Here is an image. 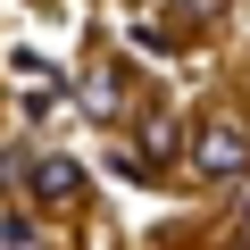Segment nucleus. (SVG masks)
Listing matches in <instances>:
<instances>
[{
    "label": "nucleus",
    "mask_w": 250,
    "mask_h": 250,
    "mask_svg": "<svg viewBox=\"0 0 250 250\" xmlns=\"http://www.w3.org/2000/svg\"><path fill=\"white\" fill-rule=\"evenodd\" d=\"M233 192H242V233H250V175H233Z\"/></svg>",
    "instance_id": "obj_6"
},
{
    "label": "nucleus",
    "mask_w": 250,
    "mask_h": 250,
    "mask_svg": "<svg viewBox=\"0 0 250 250\" xmlns=\"http://www.w3.org/2000/svg\"><path fill=\"white\" fill-rule=\"evenodd\" d=\"M17 83H25V108H34V117H42V108L59 100V75H50L42 59H17Z\"/></svg>",
    "instance_id": "obj_4"
},
{
    "label": "nucleus",
    "mask_w": 250,
    "mask_h": 250,
    "mask_svg": "<svg viewBox=\"0 0 250 250\" xmlns=\"http://www.w3.org/2000/svg\"><path fill=\"white\" fill-rule=\"evenodd\" d=\"M9 175H25L34 200H75V192H83V167L59 159V150H42V159H9Z\"/></svg>",
    "instance_id": "obj_2"
},
{
    "label": "nucleus",
    "mask_w": 250,
    "mask_h": 250,
    "mask_svg": "<svg viewBox=\"0 0 250 250\" xmlns=\"http://www.w3.org/2000/svg\"><path fill=\"white\" fill-rule=\"evenodd\" d=\"M75 92H83V108H92V117H100V125H108V117H117V108H125V75H117V67H108V59H92V67H83V83H75Z\"/></svg>",
    "instance_id": "obj_3"
},
{
    "label": "nucleus",
    "mask_w": 250,
    "mask_h": 250,
    "mask_svg": "<svg viewBox=\"0 0 250 250\" xmlns=\"http://www.w3.org/2000/svg\"><path fill=\"white\" fill-rule=\"evenodd\" d=\"M192 167L208 175V184H233V175H250V134L242 125H192Z\"/></svg>",
    "instance_id": "obj_1"
},
{
    "label": "nucleus",
    "mask_w": 250,
    "mask_h": 250,
    "mask_svg": "<svg viewBox=\"0 0 250 250\" xmlns=\"http://www.w3.org/2000/svg\"><path fill=\"white\" fill-rule=\"evenodd\" d=\"M142 150H150V159H175V125H167V117L150 125V134H142Z\"/></svg>",
    "instance_id": "obj_5"
}]
</instances>
